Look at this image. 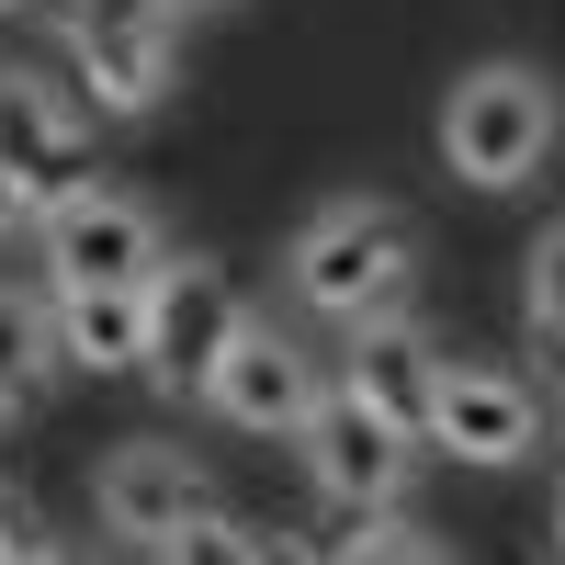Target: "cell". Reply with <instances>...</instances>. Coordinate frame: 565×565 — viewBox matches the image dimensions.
Here are the masks:
<instances>
[{
  "label": "cell",
  "mask_w": 565,
  "mask_h": 565,
  "mask_svg": "<svg viewBox=\"0 0 565 565\" xmlns=\"http://www.w3.org/2000/svg\"><path fill=\"white\" fill-rule=\"evenodd\" d=\"M543 441V396L521 385L509 362H441V396H430V441L418 452H452V463H521Z\"/></svg>",
  "instance_id": "cell-9"
},
{
  "label": "cell",
  "mask_w": 565,
  "mask_h": 565,
  "mask_svg": "<svg viewBox=\"0 0 565 565\" xmlns=\"http://www.w3.org/2000/svg\"><path fill=\"white\" fill-rule=\"evenodd\" d=\"M317 351L295 340V328H271V317H238V340L215 351L204 373V407L226 418V430H260V441H295V418L317 407Z\"/></svg>",
  "instance_id": "cell-7"
},
{
  "label": "cell",
  "mask_w": 565,
  "mask_h": 565,
  "mask_svg": "<svg viewBox=\"0 0 565 565\" xmlns=\"http://www.w3.org/2000/svg\"><path fill=\"white\" fill-rule=\"evenodd\" d=\"M554 136H565V90L532 57H476L452 79V103H441V159H452V181H476V193H521L554 159Z\"/></svg>",
  "instance_id": "cell-2"
},
{
  "label": "cell",
  "mask_w": 565,
  "mask_h": 565,
  "mask_svg": "<svg viewBox=\"0 0 565 565\" xmlns=\"http://www.w3.org/2000/svg\"><path fill=\"white\" fill-rule=\"evenodd\" d=\"M0 554H23V521H12V509H0Z\"/></svg>",
  "instance_id": "cell-17"
},
{
  "label": "cell",
  "mask_w": 565,
  "mask_h": 565,
  "mask_svg": "<svg viewBox=\"0 0 565 565\" xmlns=\"http://www.w3.org/2000/svg\"><path fill=\"white\" fill-rule=\"evenodd\" d=\"M317 554H340V565H362V554H418V565H430L441 543H430V532L407 521V498H351V509H328Z\"/></svg>",
  "instance_id": "cell-14"
},
{
  "label": "cell",
  "mask_w": 565,
  "mask_h": 565,
  "mask_svg": "<svg viewBox=\"0 0 565 565\" xmlns=\"http://www.w3.org/2000/svg\"><path fill=\"white\" fill-rule=\"evenodd\" d=\"M34 249H45V282H125V295H148V271L170 260L159 215L136 193H103V181H79L34 215Z\"/></svg>",
  "instance_id": "cell-4"
},
{
  "label": "cell",
  "mask_w": 565,
  "mask_h": 565,
  "mask_svg": "<svg viewBox=\"0 0 565 565\" xmlns=\"http://www.w3.org/2000/svg\"><path fill=\"white\" fill-rule=\"evenodd\" d=\"M57 362L79 373H148V295L125 282H57Z\"/></svg>",
  "instance_id": "cell-12"
},
{
  "label": "cell",
  "mask_w": 565,
  "mask_h": 565,
  "mask_svg": "<svg viewBox=\"0 0 565 565\" xmlns=\"http://www.w3.org/2000/svg\"><path fill=\"white\" fill-rule=\"evenodd\" d=\"M238 282H226L215 260H193V249H170L159 271H148V385H170V396H204V373H215V351L238 340Z\"/></svg>",
  "instance_id": "cell-6"
},
{
  "label": "cell",
  "mask_w": 565,
  "mask_h": 565,
  "mask_svg": "<svg viewBox=\"0 0 565 565\" xmlns=\"http://www.w3.org/2000/svg\"><path fill=\"white\" fill-rule=\"evenodd\" d=\"M521 306H532V328H543V340L565 351V215H554L543 238H532V271H521Z\"/></svg>",
  "instance_id": "cell-15"
},
{
  "label": "cell",
  "mask_w": 565,
  "mask_h": 565,
  "mask_svg": "<svg viewBox=\"0 0 565 565\" xmlns=\"http://www.w3.org/2000/svg\"><path fill=\"white\" fill-rule=\"evenodd\" d=\"M57 34H68V68L90 79V114H159L170 103V68H181V0H57Z\"/></svg>",
  "instance_id": "cell-3"
},
{
  "label": "cell",
  "mask_w": 565,
  "mask_h": 565,
  "mask_svg": "<svg viewBox=\"0 0 565 565\" xmlns=\"http://www.w3.org/2000/svg\"><path fill=\"white\" fill-rule=\"evenodd\" d=\"M45 385H57V317L0 282V430H12V418H34Z\"/></svg>",
  "instance_id": "cell-13"
},
{
  "label": "cell",
  "mask_w": 565,
  "mask_h": 565,
  "mask_svg": "<svg viewBox=\"0 0 565 565\" xmlns=\"http://www.w3.org/2000/svg\"><path fill=\"white\" fill-rule=\"evenodd\" d=\"M0 170H12L34 204H57V193H79V181H90V125L57 103V79L0 68Z\"/></svg>",
  "instance_id": "cell-10"
},
{
  "label": "cell",
  "mask_w": 565,
  "mask_h": 565,
  "mask_svg": "<svg viewBox=\"0 0 565 565\" xmlns=\"http://www.w3.org/2000/svg\"><path fill=\"white\" fill-rule=\"evenodd\" d=\"M554 554H565V487H554Z\"/></svg>",
  "instance_id": "cell-18"
},
{
  "label": "cell",
  "mask_w": 565,
  "mask_h": 565,
  "mask_svg": "<svg viewBox=\"0 0 565 565\" xmlns=\"http://www.w3.org/2000/svg\"><path fill=\"white\" fill-rule=\"evenodd\" d=\"M34 215H45V204L23 193V181H12V170H0V238H34Z\"/></svg>",
  "instance_id": "cell-16"
},
{
  "label": "cell",
  "mask_w": 565,
  "mask_h": 565,
  "mask_svg": "<svg viewBox=\"0 0 565 565\" xmlns=\"http://www.w3.org/2000/svg\"><path fill=\"white\" fill-rule=\"evenodd\" d=\"M181 12H215V0H181Z\"/></svg>",
  "instance_id": "cell-19"
},
{
  "label": "cell",
  "mask_w": 565,
  "mask_h": 565,
  "mask_svg": "<svg viewBox=\"0 0 565 565\" xmlns=\"http://www.w3.org/2000/svg\"><path fill=\"white\" fill-rule=\"evenodd\" d=\"M282 282H295V306L306 317H385L418 295V226L407 204L385 193H340V204H317L295 226V249H282Z\"/></svg>",
  "instance_id": "cell-1"
},
{
  "label": "cell",
  "mask_w": 565,
  "mask_h": 565,
  "mask_svg": "<svg viewBox=\"0 0 565 565\" xmlns=\"http://www.w3.org/2000/svg\"><path fill=\"white\" fill-rule=\"evenodd\" d=\"M295 452H306V476H317L328 509H351V498H407V463H418V441H407L362 385H317V407L295 418Z\"/></svg>",
  "instance_id": "cell-5"
},
{
  "label": "cell",
  "mask_w": 565,
  "mask_h": 565,
  "mask_svg": "<svg viewBox=\"0 0 565 565\" xmlns=\"http://www.w3.org/2000/svg\"><path fill=\"white\" fill-rule=\"evenodd\" d=\"M340 385H362V396L385 407L407 441H430V396H441V340H430V328H418L407 306H385V317H351V362H340Z\"/></svg>",
  "instance_id": "cell-11"
},
{
  "label": "cell",
  "mask_w": 565,
  "mask_h": 565,
  "mask_svg": "<svg viewBox=\"0 0 565 565\" xmlns=\"http://www.w3.org/2000/svg\"><path fill=\"white\" fill-rule=\"evenodd\" d=\"M0 12H12V0H0Z\"/></svg>",
  "instance_id": "cell-20"
},
{
  "label": "cell",
  "mask_w": 565,
  "mask_h": 565,
  "mask_svg": "<svg viewBox=\"0 0 565 565\" xmlns=\"http://www.w3.org/2000/svg\"><path fill=\"white\" fill-rule=\"evenodd\" d=\"M90 509H103V532H114V543L170 554V543L215 509V487H204V463L181 452V441H114V452H103V476H90Z\"/></svg>",
  "instance_id": "cell-8"
}]
</instances>
